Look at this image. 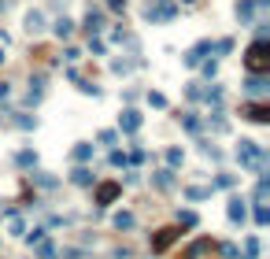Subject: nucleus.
I'll return each mask as SVG.
<instances>
[{
    "label": "nucleus",
    "instance_id": "nucleus-26",
    "mask_svg": "<svg viewBox=\"0 0 270 259\" xmlns=\"http://www.w3.org/2000/svg\"><path fill=\"white\" fill-rule=\"evenodd\" d=\"M215 52H218V56H230V52H233V41H230V37L215 41Z\"/></svg>",
    "mask_w": 270,
    "mask_h": 259
},
{
    "label": "nucleus",
    "instance_id": "nucleus-9",
    "mask_svg": "<svg viewBox=\"0 0 270 259\" xmlns=\"http://www.w3.org/2000/svg\"><path fill=\"white\" fill-rule=\"evenodd\" d=\"M119 189H122L119 181H104V185L97 189V204H100V207H104V204H111V200L119 196Z\"/></svg>",
    "mask_w": 270,
    "mask_h": 259
},
{
    "label": "nucleus",
    "instance_id": "nucleus-29",
    "mask_svg": "<svg viewBox=\"0 0 270 259\" xmlns=\"http://www.w3.org/2000/svg\"><path fill=\"white\" fill-rule=\"evenodd\" d=\"M37 255H41V259H56V245H52V241H44Z\"/></svg>",
    "mask_w": 270,
    "mask_h": 259
},
{
    "label": "nucleus",
    "instance_id": "nucleus-33",
    "mask_svg": "<svg viewBox=\"0 0 270 259\" xmlns=\"http://www.w3.org/2000/svg\"><path fill=\"white\" fill-rule=\"evenodd\" d=\"M266 200V178H259V185H256V204Z\"/></svg>",
    "mask_w": 270,
    "mask_h": 259
},
{
    "label": "nucleus",
    "instance_id": "nucleus-2",
    "mask_svg": "<svg viewBox=\"0 0 270 259\" xmlns=\"http://www.w3.org/2000/svg\"><path fill=\"white\" fill-rule=\"evenodd\" d=\"M174 15H178V4H174V0H145V19H148L152 26L170 22Z\"/></svg>",
    "mask_w": 270,
    "mask_h": 259
},
{
    "label": "nucleus",
    "instance_id": "nucleus-43",
    "mask_svg": "<svg viewBox=\"0 0 270 259\" xmlns=\"http://www.w3.org/2000/svg\"><path fill=\"white\" fill-rule=\"evenodd\" d=\"M107 8H111V11H122V8H126V0H107Z\"/></svg>",
    "mask_w": 270,
    "mask_h": 259
},
{
    "label": "nucleus",
    "instance_id": "nucleus-36",
    "mask_svg": "<svg viewBox=\"0 0 270 259\" xmlns=\"http://www.w3.org/2000/svg\"><path fill=\"white\" fill-rule=\"evenodd\" d=\"M34 181H37V185H44V189L56 185V178H49V174H34Z\"/></svg>",
    "mask_w": 270,
    "mask_h": 259
},
{
    "label": "nucleus",
    "instance_id": "nucleus-28",
    "mask_svg": "<svg viewBox=\"0 0 270 259\" xmlns=\"http://www.w3.org/2000/svg\"><path fill=\"white\" fill-rule=\"evenodd\" d=\"M185 196H189V200H204V196H211V189H204V185H196V189H189Z\"/></svg>",
    "mask_w": 270,
    "mask_h": 259
},
{
    "label": "nucleus",
    "instance_id": "nucleus-22",
    "mask_svg": "<svg viewBox=\"0 0 270 259\" xmlns=\"http://www.w3.org/2000/svg\"><path fill=\"white\" fill-rule=\"evenodd\" d=\"M15 163H19V167H34V163H37V156H34L30 148H22L19 156H15Z\"/></svg>",
    "mask_w": 270,
    "mask_h": 259
},
{
    "label": "nucleus",
    "instance_id": "nucleus-35",
    "mask_svg": "<svg viewBox=\"0 0 270 259\" xmlns=\"http://www.w3.org/2000/svg\"><path fill=\"white\" fill-rule=\"evenodd\" d=\"M167 163L178 167V163H182V148H170V152H167Z\"/></svg>",
    "mask_w": 270,
    "mask_h": 259
},
{
    "label": "nucleus",
    "instance_id": "nucleus-23",
    "mask_svg": "<svg viewBox=\"0 0 270 259\" xmlns=\"http://www.w3.org/2000/svg\"><path fill=\"white\" fill-rule=\"evenodd\" d=\"M155 185H160V189L174 185V171H155Z\"/></svg>",
    "mask_w": 270,
    "mask_h": 259
},
{
    "label": "nucleus",
    "instance_id": "nucleus-44",
    "mask_svg": "<svg viewBox=\"0 0 270 259\" xmlns=\"http://www.w3.org/2000/svg\"><path fill=\"white\" fill-rule=\"evenodd\" d=\"M185 4H193V0H185Z\"/></svg>",
    "mask_w": 270,
    "mask_h": 259
},
{
    "label": "nucleus",
    "instance_id": "nucleus-12",
    "mask_svg": "<svg viewBox=\"0 0 270 259\" xmlns=\"http://www.w3.org/2000/svg\"><path fill=\"white\" fill-rule=\"evenodd\" d=\"M226 215H230V222H244V215H248V207H244V200H241V196H233V200H230V207H226Z\"/></svg>",
    "mask_w": 270,
    "mask_h": 259
},
{
    "label": "nucleus",
    "instance_id": "nucleus-21",
    "mask_svg": "<svg viewBox=\"0 0 270 259\" xmlns=\"http://www.w3.org/2000/svg\"><path fill=\"white\" fill-rule=\"evenodd\" d=\"M71 156H74L78 163H85V159H93V145H85V141H82V145H78V148L71 152Z\"/></svg>",
    "mask_w": 270,
    "mask_h": 259
},
{
    "label": "nucleus",
    "instance_id": "nucleus-32",
    "mask_svg": "<svg viewBox=\"0 0 270 259\" xmlns=\"http://www.w3.org/2000/svg\"><path fill=\"white\" fill-rule=\"evenodd\" d=\"M8 44H11V41H8V34H4V30H0V63H4V59H8Z\"/></svg>",
    "mask_w": 270,
    "mask_h": 259
},
{
    "label": "nucleus",
    "instance_id": "nucleus-14",
    "mask_svg": "<svg viewBox=\"0 0 270 259\" xmlns=\"http://www.w3.org/2000/svg\"><path fill=\"white\" fill-rule=\"evenodd\" d=\"M41 97H44V78H34L26 89V104H41Z\"/></svg>",
    "mask_w": 270,
    "mask_h": 259
},
{
    "label": "nucleus",
    "instance_id": "nucleus-10",
    "mask_svg": "<svg viewBox=\"0 0 270 259\" xmlns=\"http://www.w3.org/2000/svg\"><path fill=\"white\" fill-rule=\"evenodd\" d=\"M237 22H241V26H248L252 22V15H256V0H237Z\"/></svg>",
    "mask_w": 270,
    "mask_h": 259
},
{
    "label": "nucleus",
    "instance_id": "nucleus-7",
    "mask_svg": "<svg viewBox=\"0 0 270 259\" xmlns=\"http://www.w3.org/2000/svg\"><path fill=\"white\" fill-rule=\"evenodd\" d=\"M174 241H178V230H174V226H167V230H160L152 237V252H163V248H170Z\"/></svg>",
    "mask_w": 270,
    "mask_h": 259
},
{
    "label": "nucleus",
    "instance_id": "nucleus-5",
    "mask_svg": "<svg viewBox=\"0 0 270 259\" xmlns=\"http://www.w3.org/2000/svg\"><path fill=\"white\" fill-rule=\"evenodd\" d=\"M241 115H244V119H252V123H259V126H266V123H270V108H266L263 100H259V104H244Z\"/></svg>",
    "mask_w": 270,
    "mask_h": 259
},
{
    "label": "nucleus",
    "instance_id": "nucleus-6",
    "mask_svg": "<svg viewBox=\"0 0 270 259\" xmlns=\"http://www.w3.org/2000/svg\"><path fill=\"white\" fill-rule=\"evenodd\" d=\"M141 123H145V119H141V111H133V108H126V111L119 115V130H122V133H137Z\"/></svg>",
    "mask_w": 270,
    "mask_h": 259
},
{
    "label": "nucleus",
    "instance_id": "nucleus-19",
    "mask_svg": "<svg viewBox=\"0 0 270 259\" xmlns=\"http://www.w3.org/2000/svg\"><path fill=\"white\" fill-rule=\"evenodd\" d=\"M137 63H141V59H111V70H115V74H126V70L137 67Z\"/></svg>",
    "mask_w": 270,
    "mask_h": 259
},
{
    "label": "nucleus",
    "instance_id": "nucleus-17",
    "mask_svg": "<svg viewBox=\"0 0 270 259\" xmlns=\"http://www.w3.org/2000/svg\"><path fill=\"white\" fill-rule=\"evenodd\" d=\"M208 126L218 130V133H222V130H230V123H226V115H222V111H211V115H208Z\"/></svg>",
    "mask_w": 270,
    "mask_h": 259
},
{
    "label": "nucleus",
    "instance_id": "nucleus-27",
    "mask_svg": "<svg viewBox=\"0 0 270 259\" xmlns=\"http://www.w3.org/2000/svg\"><path fill=\"white\" fill-rule=\"evenodd\" d=\"M8 226H11V233H26V230H22V219L15 215V211H8Z\"/></svg>",
    "mask_w": 270,
    "mask_h": 259
},
{
    "label": "nucleus",
    "instance_id": "nucleus-13",
    "mask_svg": "<svg viewBox=\"0 0 270 259\" xmlns=\"http://www.w3.org/2000/svg\"><path fill=\"white\" fill-rule=\"evenodd\" d=\"M211 252V241L208 237H200L196 241V245H189V252H185V259H204V255H208Z\"/></svg>",
    "mask_w": 270,
    "mask_h": 259
},
{
    "label": "nucleus",
    "instance_id": "nucleus-15",
    "mask_svg": "<svg viewBox=\"0 0 270 259\" xmlns=\"http://www.w3.org/2000/svg\"><path fill=\"white\" fill-rule=\"evenodd\" d=\"M52 30H56V37H71L74 34V22L67 19V15H59V19L52 22Z\"/></svg>",
    "mask_w": 270,
    "mask_h": 259
},
{
    "label": "nucleus",
    "instance_id": "nucleus-38",
    "mask_svg": "<svg viewBox=\"0 0 270 259\" xmlns=\"http://www.w3.org/2000/svg\"><path fill=\"white\" fill-rule=\"evenodd\" d=\"M256 222H259V226H266V222H270V215H266V207H263V204L256 207Z\"/></svg>",
    "mask_w": 270,
    "mask_h": 259
},
{
    "label": "nucleus",
    "instance_id": "nucleus-25",
    "mask_svg": "<svg viewBox=\"0 0 270 259\" xmlns=\"http://www.w3.org/2000/svg\"><path fill=\"white\" fill-rule=\"evenodd\" d=\"M74 82H78V89H82V93H85V97H100V89H97V85H93V82H82V78H74Z\"/></svg>",
    "mask_w": 270,
    "mask_h": 259
},
{
    "label": "nucleus",
    "instance_id": "nucleus-34",
    "mask_svg": "<svg viewBox=\"0 0 270 259\" xmlns=\"http://www.w3.org/2000/svg\"><path fill=\"white\" fill-rule=\"evenodd\" d=\"M200 67H204V74H208V78H215V70H218V63H215V59H204Z\"/></svg>",
    "mask_w": 270,
    "mask_h": 259
},
{
    "label": "nucleus",
    "instance_id": "nucleus-4",
    "mask_svg": "<svg viewBox=\"0 0 270 259\" xmlns=\"http://www.w3.org/2000/svg\"><path fill=\"white\" fill-rule=\"evenodd\" d=\"M241 89H244L248 97H259V100H263V97L270 93V78H266V74H248Z\"/></svg>",
    "mask_w": 270,
    "mask_h": 259
},
{
    "label": "nucleus",
    "instance_id": "nucleus-24",
    "mask_svg": "<svg viewBox=\"0 0 270 259\" xmlns=\"http://www.w3.org/2000/svg\"><path fill=\"white\" fill-rule=\"evenodd\" d=\"M15 126H19V130H34V126H37V119H30V115L19 111V115H15Z\"/></svg>",
    "mask_w": 270,
    "mask_h": 259
},
{
    "label": "nucleus",
    "instance_id": "nucleus-30",
    "mask_svg": "<svg viewBox=\"0 0 270 259\" xmlns=\"http://www.w3.org/2000/svg\"><path fill=\"white\" fill-rule=\"evenodd\" d=\"M148 104L152 108H167V97L163 93H148Z\"/></svg>",
    "mask_w": 270,
    "mask_h": 259
},
{
    "label": "nucleus",
    "instance_id": "nucleus-39",
    "mask_svg": "<svg viewBox=\"0 0 270 259\" xmlns=\"http://www.w3.org/2000/svg\"><path fill=\"white\" fill-rule=\"evenodd\" d=\"M63 59H67V63H78V59H82V52H78V49H67V52H63Z\"/></svg>",
    "mask_w": 270,
    "mask_h": 259
},
{
    "label": "nucleus",
    "instance_id": "nucleus-41",
    "mask_svg": "<svg viewBox=\"0 0 270 259\" xmlns=\"http://www.w3.org/2000/svg\"><path fill=\"white\" fill-rule=\"evenodd\" d=\"M100 145H115V130H104L100 133Z\"/></svg>",
    "mask_w": 270,
    "mask_h": 259
},
{
    "label": "nucleus",
    "instance_id": "nucleus-1",
    "mask_svg": "<svg viewBox=\"0 0 270 259\" xmlns=\"http://www.w3.org/2000/svg\"><path fill=\"white\" fill-rule=\"evenodd\" d=\"M244 67H248V74H266V70H270V44H266L263 37L248 44V52H244Z\"/></svg>",
    "mask_w": 270,
    "mask_h": 259
},
{
    "label": "nucleus",
    "instance_id": "nucleus-20",
    "mask_svg": "<svg viewBox=\"0 0 270 259\" xmlns=\"http://www.w3.org/2000/svg\"><path fill=\"white\" fill-rule=\"evenodd\" d=\"M182 126H185L189 133H196V130H200V119H196V111H185V115H182Z\"/></svg>",
    "mask_w": 270,
    "mask_h": 259
},
{
    "label": "nucleus",
    "instance_id": "nucleus-31",
    "mask_svg": "<svg viewBox=\"0 0 270 259\" xmlns=\"http://www.w3.org/2000/svg\"><path fill=\"white\" fill-rule=\"evenodd\" d=\"M178 222L182 226H196V215H193V211H178Z\"/></svg>",
    "mask_w": 270,
    "mask_h": 259
},
{
    "label": "nucleus",
    "instance_id": "nucleus-18",
    "mask_svg": "<svg viewBox=\"0 0 270 259\" xmlns=\"http://www.w3.org/2000/svg\"><path fill=\"white\" fill-rule=\"evenodd\" d=\"M111 222H115V230H133V215H130V211H119Z\"/></svg>",
    "mask_w": 270,
    "mask_h": 259
},
{
    "label": "nucleus",
    "instance_id": "nucleus-8",
    "mask_svg": "<svg viewBox=\"0 0 270 259\" xmlns=\"http://www.w3.org/2000/svg\"><path fill=\"white\" fill-rule=\"evenodd\" d=\"M82 26H85V34H89V37H93V34H100V30H104V15L89 8V11H85V19H82Z\"/></svg>",
    "mask_w": 270,
    "mask_h": 259
},
{
    "label": "nucleus",
    "instance_id": "nucleus-42",
    "mask_svg": "<svg viewBox=\"0 0 270 259\" xmlns=\"http://www.w3.org/2000/svg\"><path fill=\"white\" fill-rule=\"evenodd\" d=\"M8 97H11V85H8V82H0V100H8Z\"/></svg>",
    "mask_w": 270,
    "mask_h": 259
},
{
    "label": "nucleus",
    "instance_id": "nucleus-37",
    "mask_svg": "<svg viewBox=\"0 0 270 259\" xmlns=\"http://www.w3.org/2000/svg\"><path fill=\"white\" fill-rule=\"evenodd\" d=\"M215 185H218V189H230V185H233V174H218Z\"/></svg>",
    "mask_w": 270,
    "mask_h": 259
},
{
    "label": "nucleus",
    "instance_id": "nucleus-3",
    "mask_svg": "<svg viewBox=\"0 0 270 259\" xmlns=\"http://www.w3.org/2000/svg\"><path fill=\"white\" fill-rule=\"evenodd\" d=\"M208 52H215V41H196L193 49H189V52L182 56V63H185V67H200Z\"/></svg>",
    "mask_w": 270,
    "mask_h": 259
},
{
    "label": "nucleus",
    "instance_id": "nucleus-40",
    "mask_svg": "<svg viewBox=\"0 0 270 259\" xmlns=\"http://www.w3.org/2000/svg\"><path fill=\"white\" fill-rule=\"evenodd\" d=\"M218 252H222V259H237V248H233V245H222Z\"/></svg>",
    "mask_w": 270,
    "mask_h": 259
},
{
    "label": "nucleus",
    "instance_id": "nucleus-11",
    "mask_svg": "<svg viewBox=\"0 0 270 259\" xmlns=\"http://www.w3.org/2000/svg\"><path fill=\"white\" fill-rule=\"evenodd\" d=\"M22 26H26V34H41L44 30V11H26Z\"/></svg>",
    "mask_w": 270,
    "mask_h": 259
},
{
    "label": "nucleus",
    "instance_id": "nucleus-16",
    "mask_svg": "<svg viewBox=\"0 0 270 259\" xmlns=\"http://www.w3.org/2000/svg\"><path fill=\"white\" fill-rule=\"evenodd\" d=\"M71 181H74V185H89V181H93V171H89V167H74V171H71Z\"/></svg>",
    "mask_w": 270,
    "mask_h": 259
}]
</instances>
